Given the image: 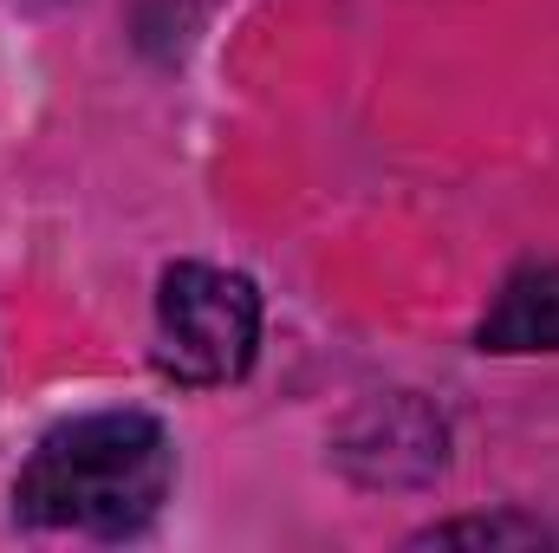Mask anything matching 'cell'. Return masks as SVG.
<instances>
[{
  "label": "cell",
  "mask_w": 559,
  "mask_h": 553,
  "mask_svg": "<svg viewBox=\"0 0 559 553\" xmlns=\"http://www.w3.org/2000/svg\"><path fill=\"white\" fill-rule=\"evenodd\" d=\"M176 489V443L150 411H85L52 423L13 475V521L46 534H143Z\"/></svg>",
  "instance_id": "cell-1"
},
{
  "label": "cell",
  "mask_w": 559,
  "mask_h": 553,
  "mask_svg": "<svg viewBox=\"0 0 559 553\" xmlns=\"http://www.w3.org/2000/svg\"><path fill=\"white\" fill-rule=\"evenodd\" d=\"M261 352V286L215 261H176L156 280V372L176 385H235Z\"/></svg>",
  "instance_id": "cell-2"
},
{
  "label": "cell",
  "mask_w": 559,
  "mask_h": 553,
  "mask_svg": "<svg viewBox=\"0 0 559 553\" xmlns=\"http://www.w3.org/2000/svg\"><path fill=\"white\" fill-rule=\"evenodd\" d=\"M332 456L365 489H423L449 462V423H442V411H429L417 391H391V398H371L338 430Z\"/></svg>",
  "instance_id": "cell-3"
},
{
  "label": "cell",
  "mask_w": 559,
  "mask_h": 553,
  "mask_svg": "<svg viewBox=\"0 0 559 553\" xmlns=\"http://www.w3.org/2000/svg\"><path fill=\"white\" fill-rule=\"evenodd\" d=\"M475 345L495 358H534L559 352V261L547 268H521L495 293V306L475 326Z\"/></svg>",
  "instance_id": "cell-4"
},
{
  "label": "cell",
  "mask_w": 559,
  "mask_h": 553,
  "mask_svg": "<svg viewBox=\"0 0 559 553\" xmlns=\"http://www.w3.org/2000/svg\"><path fill=\"white\" fill-rule=\"evenodd\" d=\"M559 534L534 515H462V521H429L411 534V548H554Z\"/></svg>",
  "instance_id": "cell-5"
}]
</instances>
